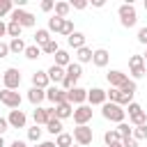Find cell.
<instances>
[{
  "label": "cell",
  "instance_id": "8",
  "mask_svg": "<svg viewBox=\"0 0 147 147\" xmlns=\"http://www.w3.org/2000/svg\"><path fill=\"white\" fill-rule=\"evenodd\" d=\"M90 119H92V106H87V103L76 106V110H74V122H76L78 126H85Z\"/></svg>",
  "mask_w": 147,
  "mask_h": 147
},
{
  "label": "cell",
  "instance_id": "39",
  "mask_svg": "<svg viewBox=\"0 0 147 147\" xmlns=\"http://www.w3.org/2000/svg\"><path fill=\"white\" fill-rule=\"evenodd\" d=\"M131 76H133V80L147 76V67H145V64H142V67H131Z\"/></svg>",
  "mask_w": 147,
  "mask_h": 147
},
{
  "label": "cell",
  "instance_id": "51",
  "mask_svg": "<svg viewBox=\"0 0 147 147\" xmlns=\"http://www.w3.org/2000/svg\"><path fill=\"white\" fill-rule=\"evenodd\" d=\"M103 5H106L103 0H92V7H103Z\"/></svg>",
  "mask_w": 147,
  "mask_h": 147
},
{
  "label": "cell",
  "instance_id": "29",
  "mask_svg": "<svg viewBox=\"0 0 147 147\" xmlns=\"http://www.w3.org/2000/svg\"><path fill=\"white\" fill-rule=\"evenodd\" d=\"M129 122L133 124V129H136V126H142V124H147V113H145V110H140V113L131 115V117H129Z\"/></svg>",
  "mask_w": 147,
  "mask_h": 147
},
{
  "label": "cell",
  "instance_id": "1",
  "mask_svg": "<svg viewBox=\"0 0 147 147\" xmlns=\"http://www.w3.org/2000/svg\"><path fill=\"white\" fill-rule=\"evenodd\" d=\"M101 115H103V119H110V122L122 124V122H124V117H126V110H124L122 106H117V103L106 101V103L101 106Z\"/></svg>",
  "mask_w": 147,
  "mask_h": 147
},
{
  "label": "cell",
  "instance_id": "5",
  "mask_svg": "<svg viewBox=\"0 0 147 147\" xmlns=\"http://www.w3.org/2000/svg\"><path fill=\"white\" fill-rule=\"evenodd\" d=\"M0 101L7 106V108H11V110H18L21 108V94L16 92V90H0Z\"/></svg>",
  "mask_w": 147,
  "mask_h": 147
},
{
  "label": "cell",
  "instance_id": "26",
  "mask_svg": "<svg viewBox=\"0 0 147 147\" xmlns=\"http://www.w3.org/2000/svg\"><path fill=\"white\" fill-rule=\"evenodd\" d=\"M46 131H48V133H53V136H60V133H62V119L53 117V119L46 124Z\"/></svg>",
  "mask_w": 147,
  "mask_h": 147
},
{
  "label": "cell",
  "instance_id": "41",
  "mask_svg": "<svg viewBox=\"0 0 147 147\" xmlns=\"http://www.w3.org/2000/svg\"><path fill=\"white\" fill-rule=\"evenodd\" d=\"M39 7H41V11H51V9H55V2L53 0H41Z\"/></svg>",
  "mask_w": 147,
  "mask_h": 147
},
{
  "label": "cell",
  "instance_id": "34",
  "mask_svg": "<svg viewBox=\"0 0 147 147\" xmlns=\"http://www.w3.org/2000/svg\"><path fill=\"white\" fill-rule=\"evenodd\" d=\"M117 131H119V136H122V138H133V129H131L126 122L117 124Z\"/></svg>",
  "mask_w": 147,
  "mask_h": 147
},
{
  "label": "cell",
  "instance_id": "49",
  "mask_svg": "<svg viewBox=\"0 0 147 147\" xmlns=\"http://www.w3.org/2000/svg\"><path fill=\"white\" fill-rule=\"evenodd\" d=\"M37 147H57V145H55V142H51V140H46V142H39Z\"/></svg>",
  "mask_w": 147,
  "mask_h": 147
},
{
  "label": "cell",
  "instance_id": "13",
  "mask_svg": "<svg viewBox=\"0 0 147 147\" xmlns=\"http://www.w3.org/2000/svg\"><path fill=\"white\" fill-rule=\"evenodd\" d=\"M106 90H101V87H92V90H87V101H90V106H103L106 103Z\"/></svg>",
  "mask_w": 147,
  "mask_h": 147
},
{
  "label": "cell",
  "instance_id": "52",
  "mask_svg": "<svg viewBox=\"0 0 147 147\" xmlns=\"http://www.w3.org/2000/svg\"><path fill=\"white\" fill-rule=\"evenodd\" d=\"M0 147H5V138L2 136H0Z\"/></svg>",
  "mask_w": 147,
  "mask_h": 147
},
{
  "label": "cell",
  "instance_id": "15",
  "mask_svg": "<svg viewBox=\"0 0 147 147\" xmlns=\"http://www.w3.org/2000/svg\"><path fill=\"white\" fill-rule=\"evenodd\" d=\"M53 108H55V117H57V119L74 117V106H71L69 101H64V103H57V106H53Z\"/></svg>",
  "mask_w": 147,
  "mask_h": 147
},
{
  "label": "cell",
  "instance_id": "36",
  "mask_svg": "<svg viewBox=\"0 0 147 147\" xmlns=\"http://www.w3.org/2000/svg\"><path fill=\"white\" fill-rule=\"evenodd\" d=\"M11 11H14V2L11 0H0V18L5 14H11Z\"/></svg>",
  "mask_w": 147,
  "mask_h": 147
},
{
  "label": "cell",
  "instance_id": "54",
  "mask_svg": "<svg viewBox=\"0 0 147 147\" xmlns=\"http://www.w3.org/2000/svg\"><path fill=\"white\" fill-rule=\"evenodd\" d=\"M113 147H122V142H119V145H113Z\"/></svg>",
  "mask_w": 147,
  "mask_h": 147
},
{
  "label": "cell",
  "instance_id": "44",
  "mask_svg": "<svg viewBox=\"0 0 147 147\" xmlns=\"http://www.w3.org/2000/svg\"><path fill=\"white\" fill-rule=\"evenodd\" d=\"M122 147H138L136 138H122Z\"/></svg>",
  "mask_w": 147,
  "mask_h": 147
},
{
  "label": "cell",
  "instance_id": "48",
  "mask_svg": "<svg viewBox=\"0 0 147 147\" xmlns=\"http://www.w3.org/2000/svg\"><path fill=\"white\" fill-rule=\"evenodd\" d=\"M5 34H7V23L0 21V37H5Z\"/></svg>",
  "mask_w": 147,
  "mask_h": 147
},
{
  "label": "cell",
  "instance_id": "23",
  "mask_svg": "<svg viewBox=\"0 0 147 147\" xmlns=\"http://www.w3.org/2000/svg\"><path fill=\"white\" fill-rule=\"evenodd\" d=\"M92 55H94V51H92V48H87V46H83V48H78V51H76V60H78V64L92 62Z\"/></svg>",
  "mask_w": 147,
  "mask_h": 147
},
{
  "label": "cell",
  "instance_id": "35",
  "mask_svg": "<svg viewBox=\"0 0 147 147\" xmlns=\"http://www.w3.org/2000/svg\"><path fill=\"white\" fill-rule=\"evenodd\" d=\"M39 138H41V129L34 124L32 129H28V140L30 142H39Z\"/></svg>",
  "mask_w": 147,
  "mask_h": 147
},
{
  "label": "cell",
  "instance_id": "28",
  "mask_svg": "<svg viewBox=\"0 0 147 147\" xmlns=\"http://www.w3.org/2000/svg\"><path fill=\"white\" fill-rule=\"evenodd\" d=\"M25 48H28V46H25L23 39H11V41H9V53H16V55H18V53H25Z\"/></svg>",
  "mask_w": 147,
  "mask_h": 147
},
{
  "label": "cell",
  "instance_id": "40",
  "mask_svg": "<svg viewBox=\"0 0 147 147\" xmlns=\"http://www.w3.org/2000/svg\"><path fill=\"white\" fill-rule=\"evenodd\" d=\"M145 64V57L142 55H131L129 57V67H142Z\"/></svg>",
  "mask_w": 147,
  "mask_h": 147
},
{
  "label": "cell",
  "instance_id": "38",
  "mask_svg": "<svg viewBox=\"0 0 147 147\" xmlns=\"http://www.w3.org/2000/svg\"><path fill=\"white\" fill-rule=\"evenodd\" d=\"M133 138H136V140H147V124L136 126V129H133Z\"/></svg>",
  "mask_w": 147,
  "mask_h": 147
},
{
  "label": "cell",
  "instance_id": "32",
  "mask_svg": "<svg viewBox=\"0 0 147 147\" xmlns=\"http://www.w3.org/2000/svg\"><path fill=\"white\" fill-rule=\"evenodd\" d=\"M23 55H25L28 60H37V57L41 55V48H39L37 44H32V46H28V48H25V53H23Z\"/></svg>",
  "mask_w": 147,
  "mask_h": 147
},
{
  "label": "cell",
  "instance_id": "14",
  "mask_svg": "<svg viewBox=\"0 0 147 147\" xmlns=\"http://www.w3.org/2000/svg\"><path fill=\"white\" fill-rule=\"evenodd\" d=\"M32 87H39V90H48L51 87V78L46 71H34L32 74Z\"/></svg>",
  "mask_w": 147,
  "mask_h": 147
},
{
  "label": "cell",
  "instance_id": "55",
  "mask_svg": "<svg viewBox=\"0 0 147 147\" xmlns=\"http://www.w3.org/2000/svg\"><path fill=\"white\" fill-rule=\"evenodd\" d=\"M145 9H147V0H145Z\"/></svg>",
  "mask_w": 147,
  "mask_h": 147
},
{
  "label": "cell",
  "instance_id": "33",
  "mask_svg": "<svg viewBox=\"0 0 147 147\" xmlns=\"http://www.w3.org/2000/svg\"><path fill=\"white\" fill-rule=\"evenodd\" d=\"M57 51H60V46H57V41H55V39H51V41L41 48V53H46V55H55Z\"/></svg>",
  "mask_w": 147,
  "mask_h": 147
},
{
  "label": "cell",
  "instance_id": "31",
  "mask_svg": "<svg viewBox=\"0 0 147 147\" xmlns=\"http://www.w3.org/2000/svg\"><path fill=\"white\" fill-rule=\"evenodd\" d=\"M69 9H71L69 2H55V16H60V18H67Z\"/></svg>",
  "mask_w": 147,
  "mask_h": 147
},
{
  "label": "cell",
  "instance_id": "4",
  "mask_svg": "<svg viewBox=\"0 0 147 147\" xmlns=\"http://www.w3.org/2000/svg\"><path fill=\"white\" fill-rule=\"evenodd\" d=\"M2 83H5V90H18V85H21V71H18L16 67L5 69V74H2Z\"/></svg>",
  "mask_w": 147,
  "mask_h": 147
},
{
  "label": "cell",
  "instance_id": "10",
  "mask_svg": "<svg viewBox=\"0 0 147 147\" xmlns=\"http://www.w3.org/2000/svg\"><path fill=\"white\" fill-rule=\"evenodd\" d=\"M67 101H69L71 106H74V103H76V106H83V103L87 101V90H83V87H78V85H76L74 90H69V92H67Z\"/></svg>",
  "mask_w": 147,
  "mask_h": 147
},
{
  "label": "cell",
  "instance_id": "43",
  "mask_svg": "<svg viewBox=\"0 0 147 147\" xmlns=\"http://www.w3.org/2000/svg\"><path fill=\"white\" fill-rule=\"evenodd\" d=\"M140 110H142V108H140V103H136V101H131V103H129V117H131V115H136V113H140Z\"/></svg>",
  "mask_w": 147,
  "mask_h": 147
},
{
  "label": "cell",
  "instance_id": "17",
  "mask_svg": "<svg viewBox=\"0 0 147 147\" xmlns=\"http://www.w3.org/2000/svg\"><path fill=\"white\" fill-rule=\"evenodd\" d=\"M108 60H110V53H108L106 48H96V51H94V55H92L94 67H106V64H108Z\"/></svg>",
  "mask_w": 147,
  "mask_h": 147
},
{
  "label": "cell",
  "instance_id": "53",
  "mask_svg": "<svg viewBox=\"0 0 147 147\" xmlns=\"http://www.w3.org/2000/svg\"><path fill=\"white\" fill-rule=\"evenodd\" d=\"M142 57H145V62H147V51H145V55H142Z\"/></svg>",
  "mask_w": 147,
  "mask_h": 147
},
{
  "label": "cell",
  "instance_id": "7",
  "mask_svg": "<svg viewBox=\"0 0 147 147\" xmlns=\"http://www.w3.org/2000/svg\"><path fill=\"white\" fill-rule=\"evenodd\" d=\"M53 117H55V108H41V106H37V108H34V113H32V119H34V124H37V126L48 124Z\"/></svg>",
  "mask_w": 147,
  "mask_h": 147
},
{
  "label": "cell",
  "instance_id": "25",
  "mask_svg": "<svg viewBox=\"0 0 147 147\" xmlns=\"http://www.w3.org/2000/svg\"><path fill=\"white\" fill-rule=\"evenodd\" d=\"M62 25H64V18H60L55 14L48 18V32H62Z\"/></svg>",
  "mask_w": 147,
  "mask_h": 147
},
{
  "label": "cell",
  "instance_id": "24",
  "mask_svg": "<svg viewBox=\"0 0 147 147\" xmlns=\"http://www.w3.org/2000/svg\"><path fill=\"white\" fill-rule=\"evenodd\" d=\"M55 64H57V67H62V69H67V67L71 64V57H69V53L60 48V51L55 53Z\"/></svg>",
  "mask_w": 147,
  "mask_h": 147
},
{
  "label": "cell",
  "instance_id": "20",
  "mask_svg": "<svg viewBox=\"0 0 147 147\" xmlns=\"http://www.w3.org/2000/svg\"><path fill=\"white\" fill-rule=\"evenodd\" d=\"M67 44H69V46H71L74 51H78V48H83V46H85V34L76 30V32H74V34H71V37L67 39Z\"/></svg>",
  "mask_w": 147,
  "mask_h": 147
},
{
  "label": "cell",
  "instance_id": "12",
  "mask_svg": "<svg viewBox=\"0 0 147 147\" xmlns=\"http://www.w3.org/2000/svg\"><path fill=\"white\" fill-rule=\"evenodd\" d=\"M108 83H110V87H115V90H119L126 80H129V76L124 74V71H119V69H113V71H108Z\"/></svg>",
  "mask_w": 147,
  "mask_h": 147
},
{
  "label": "cell",
  "instance_id": "16",
  "mask_svg": "<svg viewBox=\"0 0 147 147\" xmlns=\"http://www.w3.org/2000/svg\"><path fill=\"white\" fill-rule=\"evenodd\" d=\"M46 74H48L51 83H55V85H57V83H62V80L67 78V69H62V67H57V64H53V67H51Z\"/></svg>",
  "mask_w": 147,
  "mask_h": 147
},
{
  "label": "cell",
  "instance_id": "42",
  "mask_svg": "<svg viewBox=\"0 0 147 147\" xmlns=\"http://www.w3.org/2000/svg\"><path fill=\"white\" fill-rule=\"evenodd\" d=\"M138 41H140V44H145V46H147V25H145V28H140V30H138Z\"/></svg>",
  "mask_w": 147,
  "mask_h": 147
},
{
  "label": "cell",
  "instance_id": "46",
  "mask_svg": "<svg viewBox=\"0 0 147 147\" xmlns=\"http://www.w3.org/2000/svg\"><path fill=\"white\" fill-rule=\"evenodd\" d=\"M7 55H9V44L0 41V57H7Z\"/></svg>",
  "mask_w": 147,
  "mask_h": 147
},
{
  "label": "cell",
  "instance_id": "37",
  "mask_svg": "<svg viewBox=\"0 0 147 147\" xmlns=\"http://www.w3.org/2000/svg\"><path fill=\"white\" fill-rule=\"evenodd\" d=\"M74 32H76V30H74V23H71V18H64V25H62V32H60V34H64V37L69 39Z\"/></svg>",
  "mask_w": 147,
  "mask_h": 147
},
{
  "label": "cell",
  "instance_id": "22",
  "mask_svg": "<svg viewBox=\"0 0 147 147\" xmlns=\"http://www.w3.org/2000/svg\"><path fill=\"white\" fill-rule=\"evenodd\" d=\"M51 39H53V37H51V32H48V30H44V28L34 32V44H37L39 48H44V46H46Z\"/></svg>",
  "mask_w": 147,
  "mask_h": 147
},
{
  "label": "cell",
  "instance_id": "47",
  "mask_svg": "<svg viewBox=\"0 0 147 147\" xmlns=\"http://www.w3.org/2000/svg\"><path fill=\"white\" fill-rule=\"evenodd\" d=\"M7 129H9V122H7V117H0V136H2Z\"/></svg>",
  "mask_w": 147,
  "mask_h": 147
},
{
  "label": "cell",
  "instance_id": "27",
  "mask_svg": "<svg viewBox=\"0 0 147 147\" xmlns=\"http://www.w3.org/2000/svg\"><path fill=\"white\" fill-rule=\"evenodd\" d=\"M21 32H23V28H21L18 23H14V21L7 23V34H9L11 39H21Z\"/></svg>",
  "mask_w": 147,
  "mask_h": 147
},
{
  "label": "cell",
  "instance_id": "19",
  "mask_svg": "<svg viewBox=\"0 0 147 147\" xmlns=\"http://www.w3.org/2000/svg\"><path fill=\"white\" fill-rule=\"evenodd\" d=\"M103 142H106V147L119 145V142H122V136H119V131H117V129H110V131H106V133H103Z\"/></svg>",
  "mask_w": 147,
  "mask_h": 147
},
{
  "label": "cell",
  "instance_id": "6",
  "mask_svg": "<svg viewBox=\"0 0 147 147\" xmlns=\"http://www.w3.org/2000/svg\"><path fill=\"white\" fill-rule=\"evenodd\" d=\"M92 138H94V133H92V129L85 124V126H76L74 129V140H76V145H80V147H87L90 142H92Z\"/></svg>",
  "mask_w": 147,
  "mask_h": 147
},
{
  "label": "cell",
  "instance_id": "50",
  "mask_svg": "<svg viewBox=\"0 0 147 147\" xmlns=\"http://www.w3.org/2000/svg\"><path fill=\"white\" fill-rule=\"evenodd\" d=\"M9 147H25V142H23V140H14Z\"/></svg>",
  "mask_w": 147,
  "mask_h": 147
},
{
  "label": "cell",
  "instance_id": "11",
  "mask_svg": "<svg viewBox=\"0 0 147 147\" xmlns=\"http://www.w3.org/2000/svg\"><path fill=\"white\" fill-rule=\"evenodd\" d=\"M7 122H9V126H11V129H25V122H28V117H25V113L18 108V110H9V117H7Z\"/></svg>",
  "mask_w": 147,
  "mask_h": 147
},
{
  "label": "cell",
  "instance_id": "9",
  "mask_svg": "<svg viewBox=\"0 0 147 147\" xmlns=\"http://www.w3.org/2000/svg\"><path fill=\"white\" fill-rule=\"evenodd\" d=\"M46 99H48L53 106H57V103H64V101H67V92H64L62 87H57V85H51V87L46 90Z\"/></svg>",
  "mask_w": 147,
  "mask_h": 147
},
{
  "label": "cell",
  "instance_id": "56",
  "mask_svg": "<svg viewBox=\"0 0 147 147\" xmlns=\"http://www.w3.org/2000/svg\"><path fill=\"white\" fill-rule=\"evenodd\" d=\"M74 147H80V145H74Z\"/></svg>",
  "mask_w": 147,
  "mask_h": 147
},
{
  "label": "cell",
  "instance_id": "45",
  "mask_svg": "<svg viewBox=\"0 0 147 147\" xmlns=\"http://www.w3.org/2000/svg\"><path fill=\"white\" fill-rule=\"evenodd\" d=\"M69 5H71L74 9H85V7H87V2H85V0H74V2H69Z\"/></svg>",
  "mask_w": 147,
  "mask_h": 147
},
{
  "label": "cell",
  "instance_id": "18",
  "mask_svg": "<svg viewBox=\"0 0 147 147\" xmlns=\"http://www.w3.org/2000/svg\"><path fill=\"white\" fill-rule=\"evenodd\" d=\"M44 99H46V90H39V87H30L28 90V101L32 106H39Z\"/></svg>",
  "mask_w": 147,
  "mask_h": 147
},
{
  "label": "cell",
  "instance_id": "21",
  "mask_svg": "<svg viewBox=\"0 0 147 147\" xmlns=\"http://www.w3.org/2000/svg\"><path fill=\"white\" fill-rule=\"evenodd\" d=\"M83 76V64H78V62H71L69 67H67V78H71L74 83H78V78Z\"/></svg>",
  "mask_w": 147,
  "mask_h": 147
},
{
  "label": "cell",
  "instance_id": "3",
  "mask_svg": "<svg viewBox=\"0 0 147 147\" xmlns=\"http://www.w3.org/2000/svg\"><path fill=\"white\" fill-rule=\"evenodd\" d=\"M9 16H11L9 21H14V23H18L21 28H32V25H34V16H32L30 11H25V9H21V7H14V11H11Z\"/></svg>",
  "mask_w": 147,
  "mask_h": 147
},
{
  "label": "cell",
  "instance_id": "2",
  "mask_svg": "<svg viewBox=\"0 0 147 147\" xmlns=\"http://www.w3.org/2000/svg\"><path fill=\"white\" fill-rule=\"evenodd\" d=\"M117 16H119V23H122L124 28H133V25L138 23V11H136V7H133L131 2L122 5V7L117 9Z\"/></svg>",
  "mask_w": 147,
  "mask_h": 147
},
{
  "label": "cell",
  "instance_id": "30",
  "mask_svg": "<svg viewBox=\"0 0 147 147\" xmlns=\"http://www.w3.org/2000/svg\"><path fill=\"white\" fill-rule=\"evenodd\" d=\"M55 145H57V147H71V145H74V136H71V133H64V131H62V133L57 136Z\"/></svg>",
  "mask_w": 147,
  "mask_h": 147
}]
</instances>
